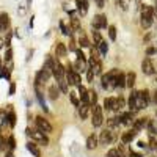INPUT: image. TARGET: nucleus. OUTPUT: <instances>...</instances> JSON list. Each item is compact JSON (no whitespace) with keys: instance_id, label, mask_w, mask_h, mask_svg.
Segmentation results:
<instances>
[{"instance_id":"a211bd4d","label":"nucleus","mask_w":157,"mask_h":157,"mask_svg":"<svg viewBox=\"0 0 157 157\" xmlns=\"http://www.w3.org/2000/svg\"><path fill=\"white\" fill-rule=\"evenodd\" d=\"M10 29V16L6 13H0V32H6Z\"/></svg>"},{"instance_id":"c756f323","label":"nucleus","mask_w":157,"mask_h":157,"mask_svg":"<svg viewBox=\"0 0 157 157\" xmlns=\"http://www.w3.org/2000/svg\"><path fill=\"white\" fill-rule=\"evenodd\" d=\"M105 157H123V152H121V148H112Z\"/></svg>"},{"instance_id":"4d7b16f0","label":"nucleus","mask_w":157,"mask_h":157,"mask_svg":"<svg viewBox=\"0 0 157 157\" xmlns=\"http://www.w3.org/2000/svg\"><path fill=\"white\" fill-rule=\"evenodd\" d=\"M154 16L157 17V5H154Z\"/></svg>"},{"instance_id":"dca6fc26","label":"nucleus","mask_w":157,"mask_h":157,"mask_svg":"<svg viewBox=\"0 0 157 157\" xmlns=\"http://www.w3.org/2000/svg\"><path fill=\"white\" fill-rule=\"evenodd\" d=\"M78 109V115H80L82 120H86L88 115H90V109H91V104L90 102H80V105L77 107Z\"/></svg>"},{"instance_id":"f704fd0d","label":"nucleus","mask_w":157,"mask_h":157,"mask_svg":"<svg viewBox=\"0 0 157 157\" xmlns=\"http://www.w3.org/2000/svg\"><path fill=\"white\" fill-rule=\"evenodd\" d=\"M93 41H94V46H98L101 41H102V35H101V32L99 30H93Z\"/></svg>"},{"instance_id":"5701e85b","label":"nucleus","mask_w":157,"mask_h":157,"mask_svg":"<svg viewBox=\"0 0 157 157\" xmlns=\"http://www.w3.org/2000/svg\"><path fill=\"white\" fill-rule=\"evenodd\" d=\"M115 86H118V88H126V86H127V82H126V74H124V72H118V75H116V82H115Z\"/></svg>"},{"instance_id":"7c9ffc66","label":"nucleus","mask_w":157,"mask_h":157,"mask_svg":"<svg viewBox=\"0 0 157 157\" xmlns=\"http://www.w3.org/2000/svg\"><path fill=\"white\" fill-rule=\"evenodd\" d=\"M69 101L72 102V105H75V107L80 105V99H78V96H77L75 91H71V93H69Z\"/></svg>"},{"instance_id":"9b49d317","label":"nucleus","mask_w":157,"mask_h":157,"mask_svg":"<svg viewBox=\"0 0 157 157\" xmlns=\"http://www.w3.org/2000/svg\"><path fill=\"white\" fill-rule=\"evenodd\" d=\"M93 29H96V30H101V29H105L107 27V17H105V14H96L94 17H93Z\"/></svg>"},{"instance_id":"f03ea898","label":"nucleus","mask_w":157,"mask_h":157,"mask_svg":"<svg viewBox=\"0 0 157 157\" xmlns=\"http://www.w3.org/2000/svg\"><path fill=\"white\" fill-rule=\"evenodd\" d=\"M25 134H27L29 137H32L35 141H38V143H41V145L47 146L49 138L46 137L47 134H44L43 130H39V129H36V130H33V129H25Z\"/></svg>"},{"instance_id":"412c9836","label":"nucleus","mask_w":157,"mask_h":157,"mask_svg":"<svg viewBox=\"0 0 157 157\" xmlns=\"http://www.w3.org/2000/svg\"><path fill=\"white\" fill-rule=\"evenodd\" d=\"M99 145V137L94 135V134H91L88 138H86V148L88 149H96Z\"/></svg>"},{"instance_id":"4be33fe9","label":"nucleus","mask_w":157,"mask_h":157,"mask_svg":"<svg viewBox=\"0 0 157 157\" xmlns=\"http://www.w3.org/2000/svg\"><path fill=\"white\" fill-rule=\"evenodd\" d=\"M68 54V49H66V44H63V43H57V47H55V55L63 58V57H66Z\"/></svg>"},{"instance_id":"a18cd8bd","label":"nucleus","mask_w":157,"mask_h":157,"mask_svg":"<svg viewBox=\"0 0 157 157\" xmlns=\"http://www.w3.org/2000/svg\"><path fill=\"white\" fill-rule=\"evenodd\" d=\"M8 148L10 149H14L16 148V140H14V137H13V135L8 138Z\"/></svg>"},{"instance_id":"423d86ee","label":"nucleus","mask_w":157,"mask_h":157,"mask_svg":"<svg viewBox=\"0 0 157 157\" xmlns=\"http://www.w3.org/2000/svg\"><path fill=\"white\" fill-rule=\"evenodd\" d=\"M75 54H77V60H75V63H74V69H75L77 72H83V71H86L88 66H86L85 55L82 54V50H80V49H77V50H75Z\"/></svg>"},{"instance_id":"ddd939ff","label":"nucleus","mask_w":157,"mask_h":157,"mask_svg":"<svg viewBox=\"0 0 157 157\" xmlns=\"http://www.w3.org/2000/svg\"><path fill=\"white\" fill-rule=\"evenodd\" d=\"M50 75H52V72H50L47 68H43L41 71H38V72H36V85L46 83L49 78H50Z\"/></svg>"},{"instance_id":"c03bdc74","label":"nucleus","mask_w":157,"mask_h":157,"mask_svg":"<svg viewBox=\"0 0 157 157\" xmlns=\"http://www.w3.org/2000/svg\"><path fill=\"white\" fill-rule=\"evenodd\" d=\"M98 101V94H96V91H90V102H91V105H94Z\"/></svg>"},{"instance_id":"09e8293b","label":"nucleus","mask_w":157,"mask_h":157,"mask_svg":"<svg viewBox=\"0 0 157 157\" xmlns=\"http://www.w3.org/2000/svg\"><path fill=\"white\" fill-rule=\"evenodd\" d=\"M19 14H21V16H24V14H25V6H24V5H21V6H19Z\"/></svg>"},{"instance_id":"6ab92c4d","label":"nucleus","mask_w":157,"mask_h":157,"mask_svg":"<svg viewBox=\"0 0 157 157\" xmlns=\"http://www.w3.org/2000/svg\"><path fill=\"white\" fill-rule=\"evenodd\" d=\"M127 105H129L130 112H138V107H137V91H132V93H130L129 101H127Z\"/></svg>"},{"instance_id":"79ce46f5","label":"nucleus","mask_w":157,"mask_h":157,"mask_svg":"<svg viewBox=\"0 0 157 157\" xmlns=\"http://www.w3.org/2000/svg\"><path fill=\"white\" fill-rule=\"evenodd\" d=\"M58 85H60V91H63V93H68V83L64 82V78L58 80Z\"/></svg>"},{"instance_id":"7ed1b4c3","label":"nucleus","mask_w":157,"mask_h":157,"mask_svg":"<svg viewBox=\"0 0 157 157\" xmlns=\"http://www.w3.org/2000/svg\"><path fill=\"white\" fill-rule=\"evenodd\" d=\"M91 120H93V126L94 127H101L102 123H104V112H102V107L94 104L93 107H91Z\"/></svg>"},{"instance_id":"a878e982","label":"nucleus","mask_w":157,"mask_h":157,"mask_svg":"<svg viewBox=\"0 0 157 157\" xmlns=\"http://www.w3.org/2000/svg\"><path fill=\"white\" fill-rule=\"evenodd\" d=\"M58 96H60V88L58 86H49V98L52 99V101H57L58 99Z\"/></svg>"},{"instance_id":"a19ab883","label":"nucleus","mask_w":157,"mask_h":157,"mask_svg":"<svg viewBox=\"0 0 157 157\" xmlns=\"http://www.w3.org/2000/svg\"><path fill=\"white\" fill-rule=\"evenodd\" d=\"M109 35H110L112 41H116V27H115V25H110V27H109Z\"/></svg>"},{"instance_id":"20e7f679","label":"nucleus","mask_w":157,"mask_h":157,"mask_svg":"<svg viewBox=\"0 0 157 157\" xmlns=\"http://www.w3.org/2000/svg\"><path fill=\"white\" fill-rule=\"evenodd\" d=\"M118 69H112V71H109V72H105L102 75V78H101V82H102V88H110V86H115V82H116V75H118Z\"/></svg>"},{"instance_id":"1a4fd4ad","label":"nucleus","mask_w":157,"mask_h":157,"mask_svg":"<svg viewBox=\"0 0 157 157\" xmlns=\"http://www.w3.org/2000/svg\"><path fill=\"white\" fill-rule=\"evenodd\" d=\"M66 78H68V83L69 85H82V78H80V72H77L75 69H68L66 71Z\"/></svg>"},{"instance_id":"13d9d810","label":"nucleus","mask_w":157,"mask_h":157,"mask_svg":"<svg viewBox=\"0 0 157 157\" xmlns=\"http://www.w3.org/2000/svg\"><path fill=\"white\" fill-rule=\"evenodd\" d=\"M155 116H157V110H155Z\"/></svg>"},{"instance_id":"f3484780","label":"nucleus","mask_w":157,"mask_h":157,"mask_svg":"<svg viewBox=\"0 0 157 157\" xmlns=\"http://www.w3.org/2000/svg\"><path fill=\"white\" fill-rule=\"evenodd\" d=\"M135 135H137V130L135 129H130V130H127V132H124L123 137H121L123 145H129V143L135 138Z\"/></svg>"},{"instance_id":"4c0bfd02","label":"nucleus","mask_w":157,"mask_h":157,"mask_svg":"<svg viewBox=\"0 0 157 157\" xmlns=\"http://www.w3.org/2000/svg\"><path fill=\"white\" fill-rule=\"evenodd\" d=\"M116 3H118V6H120L123 11H126V10H129L130 0H116Z\"/></svg>"},{"instance_id":"c85d7f7f","label":"nucleus","mask_w":157,"mask_h":157,"mask_svg":"<svg viewBox=\"0 0 157 157\" xmlns=\"http://www.w3.org/2000/svg\"><path fill=\"white\" fill-rule=\"evenodd\" d=\"M135 78H137L135 72H129V74H126V82H127V86H129V88H134V85H135Z\"/></svg>"},{"instance_id":"6e6552de","label":"nucleus","mask_w":157,"mask_h":157,"mask_svg":"<svg viewBox=\"0 0 157 157\" xmlns=\"http://www.w3.org/2000/svg\"><path fill=\"white\" fill-rule=\"evenodd\" d=\"M115 140H116V137L113 135V132L109 127V129H105V130H102V132H101V135H99V145H110V143H113Z\"/></svg>"},{"instance_id":"864d4df0","label":"nucleus","mask_w":157,"mask_h":157,"mask_svg":"<svg viewBox=\"0 0 157 157\" xmlns=\"http://www.w3.org/2000/svg\"><path fill=\"white\" fill-rule=\"evenodd\" d=\"M3 145H5V141L2 140V137H0V149H3Z\"/></svg>"},{"instance_id":"aec40b11","label":"nucleus","mask_w":157,"mask_h":157,"mask_svg":"<svg viewBox=\"0 0 157 157\" xmlns=\"http://www.w3.org/2000/svg\"><path fill=\"white\" fill-rule=\"evenodd\" d=\"M148 123H149V118H140V120H135V121H134L132 129H135L137 132H138V130L148 127Z\"/></svg>"},{"instance_id":"e433bc0d","label":"nucleus","mask_w":157,"mask_h":157,"mask_svg":"<svg viewBox=\"0 0 157 157\" xmlns=\"http://www.w3.org/2000/svg\"><path fill=\"white\" fill-rule=\"evenodd\" d=\"M71 25H72V30H75V32H80V29H82L80 21L75 19V17H71Z\"/></svg>"},{"instance_id":"2eb2a0df","label":"nucleus","mask_w":157,"mask_h":157,"mask_svg":"<svg viewBox=\"0 0 157 157\" xmlns=\"http://www.w3.org/2000/svg\"><path fill=\"white\" fill-rule=\"evenodd\" d=\"M120 120H121V124H124V126H132L134 124V112H124V113H121V116H120Z\"/></svg>"},{"instance_id":"58836bf2","label":"nucleus","mask_w":157,"mask_h":157,"mask_svg":"<svg viewBox=\"0 0 157 157\" xmlns=\"http://www.w3.org/2000/svg\"><path fill=\"white\" fill-rule=\"evenodd\" d=\"M155 54H157V43H154L152 46H149V47L146 49V55H148V57L155 55Z\"/></svg>"},{"instance_id":"0eeeda50","label":"nucleus","mask_w":157,"mask_h":157,"mask_svg":"<svg viewBox=\"0 0 157 157\" xmlns=\"http://www.w3.org/2000/svg\"><path fill=\"white\" fill-rule=\"evenodd\" d=\"M35 124H36V129L43 130L44 134H50L52 132V124L46 120V118H43V116H36L35 118Z\"/></svg>"},{"instance_id":"473e14b6","label":"nucleus","mask_w":157,"mask_h":157,"mask_svg":"<svg viewBox=\"0 0 157 157\" xmlns=\"http://www.w3.org/2000/svg\"><path fill=\"white\" fill-rule=\"evenodd\" d=\"M113 104H115V98H107L104 101V109L105 110H113Z\"/></svg>"},{"instance_id":"c9c22d12","label":"nucleus","mask_w":157,"mask_h":157,"mask_svg":"<svg viewBox=\"0 0 157 157\" xmlns=\"http://www.w3.org/2000/svg\"><path fill=\"white\" fill-rule=\"evenodd\" d=\"M148 130L151 135H157V124L152 120H149V123H148Z\"/></svg>"},{"instance_id":"2f4dec72","label":"nucleus","mask_w":157,"mask_h":157,"mask_svg":"<svg viewBox=\"0 0 157 157\" xmlns=\"http://www.w3.org/2000/svg\"><path fill=\"white\" fill-rule=\"evenodd\" d=\"M98 49H99V52H101V55H105V54H107V50H109V44L102 39V41L98 44Z\"/></svg>"},{"instance_id":"b1692460","label":"nucleus","mask_w":157,"mask_h":157,"mask_svg":"<svg viewBox=\"0 0 157 157\" xmlns=\"http://www.w3.org/2000/svg\"><path fill=\"white\" fill-rule=\"evenodd\" d=\"M126 107V101L124 98H115V104H113V112H121Z\"/></svg>"},{"instance_id":"8fccbe9b","label":"nucleus","mask_w":157,"mask_h":157,"mask_svg":"<svg viewBox=\"0 0 157 157\" xmlns=\"http://www.w3.org/2000/svg\"><path fill=\"white\" fill-rule=\"evenodd\" d=\"M14 90H16V85H14V83H11V86H10V94L14 93Z\"/></svg>"},{"instance_id":"6e6d98bb","label":"nucleus","mask_w":157,"mask_h":157,"mask_svg":"<svg viewBox=\"0 0 157 157\" xmlns=\"http://www.w3.org/2000/svg\"><path fill=\"white\" fill-rule=\"evenodd\" d=\"M3 44H5V41H3V39H2V38H0V49H2V47H3Z\"/></svg>"},{"instance_id":"4468645a","label":"nucleus","mask_w":157,"mask_h":157,"mask_svg":"<svg viewBox=\"0 0 157 157\" xmlns=\"http://www.w3.org/2000/svg\"><path fill=\"white\" fill-rule=\"evenodd\" d=\"M75 8L80 16L88 14V0H75Z\"/></svg>"},{"instance_id":"72a5a7b5","label":"nucleus","mask_w":157,"mask_h":157,"mask_svg":"<svg viewBox=\"0 0 157 157\" xmlns=\"http://www.w3.org/2000/svg\"><path fill=\"white\" fill-rule=\"evenodd\" d=\"M60 30H61V33H63V35H66V36H71V29H69L68 25L63 22V21H60Z\"/></svg>"},{"instance_id":"f8f14e48","label":"nucleus","mask_w":157,"mask_h":157,"mask_svg":"<svg viewBox=\"0 0 157 157\" xmlns=\"http://www.w3.org/2000/svg\"><path fill=\"white\" fill-rule=\"evenodd\" d=\"M52 74H54V77L57 78V80H61V78H64L66 69H64V66H63V64H61L58 60L54 61V71H52Z\"/></svg>"},{"instance_id":"ea45409f","label":"nucleus","mask_w":157,"mask_h":157,"mask_svg":"<svg viewBox=\"0 0 157 157\" xmlns=\"http://www.w3.org/2000/svg\"><path fill=\"white\" fill-rule=\"evenodd\" d=\"M94 75H96V74H94V71H93V68H91V66H90V68L86 69V80H88V82L91 83V82H93V78H94Z\"/></svg>"},{"instance_id":"49530a36","label":"nucleus","mask_w":157,"mask_h":157,"mask_svg":"<svg viewBox=\"0 0 157 157\" xmlns=\"http://www.w3.org/2000/svg\"><path fill=\"white\" fill-rule=\"evenodd\" d=\"M78 44H80L82 47H91V44H90V41H88V39L86 38H80V41H78Z\"/></svg>"},{"instance_id":"cd10ccee","label":"nucleus","mask_w":157,"mask_h":157,"mask_svg":"<svg viewBox=\"0 0 157 157\" xmlns=\"http://www.w3.org/2000/svg\"><path fill=\"white\" fill-rule=\"evenodd\" d=\"M27 149H29V151H30V152H32L35 157H41V152H39L38 146L35 145L33 141H29V143H27Z\"/></svg>"},{"instance_id":"3c124183","label":"nucleus","mask_w":157,"mask_h":157,"mask_svg":"<svg viewBox=\"0 0 157 157\" xmlns=\"http://www.w3.org/2000/svg\"><path fill=\"white\" fill-rule=\"evenodd\" d=\"M152 101H154V102L157 104V90H155L154 93H152Z\"/></svg>"},{"instance_id":"39448f33","label":"nucleus","mask_w":157,"mask_h":157,"mask_svg":"<svg viewBox=\"0 0 157 157\" xmlns=\"http://www.w3.org/2000/svg\"><path fill=\"white\" fill-rule=\"evenodd\" d=\"M149 91L148 90H141V91H137V107L138 110L141 109H148L149 105Z\"/></svg>"},{"instance_id":"de8ad7c7","label":"nucleus","mask_w":157,"mask_h":157,"mask_svg":"<svg viewBox=\"0 0 157 157\" xmlns=\"http://www.w3.org/2000/svg\"><path fill=\"white\" fill-rule=\"evenodd\" d=\"M11 57H13V50L8 47V50H6V55H5V60H6V61H11Z\"/></svg>"},{"instance_id":"bf43d9fd","label":"nucleus","mask_w":157,"mask_h":157,"mask_svg":"<svg viewBox=\"0 0 157 157\" xmlns=\"http://www.w3.org/2000/svg\"><path fill=\"white\" fill-rule=\"evenodd\" d=\"M0 64H2V60H0Z\"/></svg>"},{"instance_id":"f257e3e1","label":"nucleus","mask_w":157,"mask_h":157,"mask_svg":"<svg viewBox=\"0 0 157 157\" xmlns=\"http://www.w3.org/2000/svg\"><path fill=\"white\" fill-rule=\"evenodd\" d=\"M154 21V6L152 5H141L140 8V24L143 29H149Z\"/></svg>"},{"instance_id":"37998d69","label":"nucleus","mask_w":157,"mask_h":157,"mask_svg":"<svg viewBox=\"0 0 157 157\" xmlns=\"http://www.w3.org/2000/svg\"><path fill=\"white\" fill-rule=\"evenodd\" d=\"M8 120H10L8 123H10V126H11V127H14V126H16V115L13 113V112L8 115Z\"/></svg>"},{"instance_id":"393cba45","label":"nucleus","mask_w":157,"mask_h":157,"mask_svg":"<svg viewBox=\"0 0 157 157\" xmlns=\"http://www.w3.org/2000/svg\"><path fill=\"white\" fill-rule=\"evenodd\" d=\"M78 94H80V101L82 102H90V91L86 88H83L82 85H78Z\"/></svg>"},{"instance_id":"bb28decb","label":"nucleus","mask_w":157,"mask_h":157,"mask_svg":"<svg viewBox=\"0 0 157 157\" xmlns=\"http://www.w3.org/2000/svg\"><path fill=\"white\" fill-rule=\"evenodd\" d=\"M120 124H121L120 116H112V118H109V120H107V127H110V129H113V127H118Z\"/></svg>"},{"instance_id":"9d476101","label":"nucleus","mask_w":157,"mask_h":157,"mask_svg":"<svg viewBox=\"0 0 157 157\" xmlns=\"http://www.w3.org/2000/svg\"><path fill=\"white\" fill-rule=\"evenodd\" d=\"M141 71L145 72L146 75H152V74H155V69H154V63H152L151 57H146L145 60L141 61Z\"/></svg>"},{"instance_id":"603ef678","label":"nucleus","mask_w":157,"mask_h":157,"mask_svg":"<svg viewBox=\"0 0 157 157\" xmlns=\"http://www.w3.org/2000/svg\"><path fill=\"white\" fill-rule=\"evenodd\" d=\"M146 146V143H143V141H138V148H145Z\"/></svg>"},{"instance_id":"5fc2aeb1","label":"nucleus","mask_w":157,"mask_h":157,"mask_svg":"<svg viewBox=\"0 0 157 157\" xmlns=\"http://www.w3.org/2000/svg\"><path fill=\"white\" fill-rule=\"evenodd\" d=\"M130 154H132V157H143L141 154H137V152H130Z\"/></svg>"}]
</instances>
